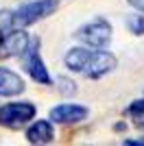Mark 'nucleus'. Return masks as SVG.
Instances as JSON below:
<instances>
[{"label": "nucleus", "instance_id": "f257e3e1", "mask_svg": "<svg viewBox=\"0 0 144 146\" xmlns=\"http://www.w3.org/2000/svg\"><path fill=\"white\" fill-rule=\"evenodd\" d=\"M57 7H59V0H33V2L18 7L13 13H9V22H11V26H31L48 15H53Z\"/></svg>", "mask_w": 144, "mask_h": 146}, {"label": "nucleus", "instance_id": "f03ea898", "mask_svg": "<svg viewBox=\"0 0 144 146\" xmlns=\"http://www.w3.org/2000/svg\"><path fill=\"white\" fill-rule=\"evenodd\" d=\"M111 33H114V29L109 24V20L98 15L90 22H85L83 26H79L74 35L87 48H107V44L111 42Z\"/></svg>", "mask_w": 144, "mask_h": 146}, {"label": "nucleus", "instance_id": "7ed1b4c3", "mask_svg": "<svg viewBox=\"0 0 144 146\" xmlns=\"http://www.w3.org/2000/svg\"><path fill=\"white\" fill-rule=\"evenodd\" d=\"M37 113V107L29 100H20V103H7L0 107V124L7 129H20L29 124Z\"/></svg>", "mask_w": 144, "mask_h": 146}, {"label": "nucleus", "instance_id": "20e7f679", "mask_svg": "<svg viewBox=\"0 0 144 146\" xmlns=\"http://www.w3.org/2000/svg\"><path fill=\"white\" fill-rule=\"evenodd\" d=\"M116 68H118V59H116L114 52H107L103 48H94V50H90V57L85 61L81 74L85 79H101L105 74L114 72Z\"/></svg>", "mask_w": 144, "mask_h": 146}, {"label": "nucleus", "instance_id": "39448f33", "mask_svg": "<svg viewBox=\"0 0 144 146\" xmlns=\"http://www.w3.org/2000/svg\"><path fill=\"white\" fill-rule=\"evenodd\" d=\"M22 61H24V70L29 72V76L35 83H39V85H50L53 83L50 74H48V68L42 59V52H39V39H33L29 44V48L22 55Z\"/></svg>", "mask_w": 144, "mask_h": 146}, {"label": "nucleus", "instance_id": "423d86ee", "mask_svg": "<svg viewBox=\"0 0 144 146\" xmlns=\"http://www.w3.org/2000/svg\"><path fill=\"white\" fill-rule=\"evenodd\" d=\"M31 37L24 31V26H9L0 37V57L11 59V57H22L24 50L29 48Z\"/></svg>", "mask_w": 144, "mask_h": 146}, {"label": "nucleus", "instance_id": "0eeeda50", "mask_svg": "<svg viewBox=\"0 0 144 146\" xmlns=\"http://www.w3.org/2000/svg\"><path fill=\"white\" fill-rule=\"evenodd\" d=\"M87 118V107L77 103H61L50 109V120L55 124H77Z\"/></svg>", "mask_w": 144, "mask_h": 146}, {"label": "nucleus", "instance_id": "6e6552de", "mask_svg": "<svg viewBox=\"0 0 144 146\" xmlns=\"http://www.w3.org/2000/svg\"><path fill=\"white\" fill-rule=\"evenodd\" d=\"M26 140L31 144H50L55 140V129H53V120H35L26 129Z\"/></svg>", "mask_w": 144, "mask_h": 146}, {"label": "nucleus", "instance_id": "1a4fd4ad", "mask_svg": "<svg viewBox=\"0 0 144 146\" xmlns=\"http://www.w3.org/2000/svg\"><path fill=\"white\" fill-rule=\"evenodd\" d=\"M24 81L9 68H0V96H18L24 92Z\"/></svg>", "mask_w": 144, "mask_h": 146}, {"label": "nucleus", "instance_id": "9d476101", "mask_svg": "<svg viewBox=\"0 0 144 146\" xmlns=\"http://www.w3.org/2000/svg\"><path fill=\"white\" fill-rule=\"evenodd\" d=\"M127 116L131 118L138 127H144V98L133 100V103L127 107Z\"/></svg>", "mask_w": 144, "mask_h": 146}, {"label": "nucleus", "instance_id": "9b49d317", "mask_svg": "<svg viewBox=\"0 0 144 146\" xmlns=\"http://www.w3.org/2000/svg\"><path fill=\"white\" fill-rule=\"evenodd\" d=\"M127 26L131 31L133 35H144V13L138 11V13H131V15H127Z\"/></svg>", "mask_w": 144, "mask_h": 146}, {"label": "nucleus", "instance_id": "f8f14e48", "mask_svg": "<svg viewBox=\"0 0 144 146\" xmlns=\"http://www.w3.org/2000/svg\"><path fill=\"white\" fill-rule=\"evenodd\" d=\"M61 83V92H66V94H74V92H77V87H74V83H72V81H68V79H57Z\"/></svg>", "mask_w": 144, "mask_h": 146}, {"label": "nucleus", "instance_id": "ddd939ff", "mask_svg": "<svg viewBox=\"0 0 144 146\" xmlns=\"http://www.w3.org/2000/svg\"><path fill=\"white\" fill-rule=\"evenodd\" d=\"M127 2H129L133 9H138V11H142V13H144V0H127Z\"/></svg>", "mask_w": 144, "mask_h": 146}, {"label": "nucleus", "instance_id": "4468645a", "mask_svg": "<svg viewBox=\"0 0 144 146\" xmlns=\"http://www.w3.org/2000/svg\"><path fill=\"white\" fill-rule=\"evenodd\" d=\"M122 144H127V146H144V140H125Z\"/></svg>", "mask_w": 144, "mask_h": 146}, {"label": "nucleus", "instance_id": "2eb2a0df", "mask_svg": "<svg viewBox=\"0 0 144 146\" xmlns=\"http://www.w3.org/2000/svg\"><path fill=\"white\" fill-rule=\"evenodd\" d=\"M2 33H5V31H2V29H0V37H2Z\"/></svg>", "mask_w": 144, "mask_h": 146}]
</instances>
